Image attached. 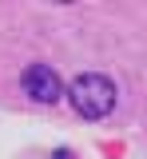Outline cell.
<instances>
[{"label": "cell", "instance_id": "6da1fadb", "mask_svg": "<svg viewBox=\"0 0 147 159\" xmlns=\"http://www.w3.org/2000/svg\"><path fill=\"white\" fill-rule=\"evenodd\" d=\"M68 99H72V111H80L84 119H104L115 107V84L104 72H84L72 80Z\"/></svg>", "mask_w": 147, "mask_h": 159}, {"label": "cell", "instance_id": "7a4b0ae2", "mask_svg": "<svg viewBox=\"0 0 147 159\" xmlns=\"http://www.w3.org/2000/svg\"><path fill=\"white\" fill-rule=\"evenodd\" d=\"M20 92L32 99V103L52 107V103L64 96V84H60V76H56L52 64H28V68L20 72Z\"/></svg>", "mask_w": 147, "mask_h": 159}]
</instances>
